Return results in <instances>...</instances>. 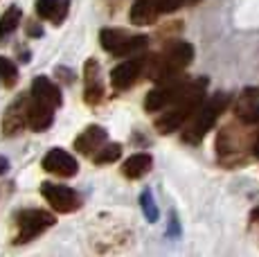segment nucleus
Wrapping results in <instances>:
<instances>
[{
    "label": "nucleus",
    "instance_id": "nucleus-1",
    "mask_svg": "<svg viewBox=\"0 0 259 257\" xmlns=\"http://www.w3.org/2000/svg\"><path fill=\"white\" fill-rule=\"evenodd\" d=\"M194 61V48L187 41L171 38L165 43L160 54L144 61V72L151 81L156 83H169L176 81V77Z\"/></svg>",
    "mask_w": 259,
    "mask_h": 257
},
{
    "label": "nucleus",
    "instance_id": "nucleus-2",
    "mask_svg": "<svg viewBox=\"0 0 259 257\" xmlns=\"http://www.w3.org/2000/svg\"><path fill=\"white\" fill-rule=\"evenodd\" d=\"M205 79H196V81H185L181 95L176 97L165 111H160L162 115L156 120V128L162 136L178 131L181 126H185V122L192 117V113L201 106L203 97H205Z\"/></svg>",
    "mask_w": 259,
    "mask_h": 257
},
{
    "label": "nucleus",
    "instance_id": "nucleus-3",
    "mask_svg": "<svg viewBox=\"0 0 259 257\" xmlns=\"http://www.w3.org/2000/svg\"><path fill=\"white\" fill-rule=\"evenodd\" d=\"M228 108V95L226 93H217L210 100H203L201 106L192 113V117L185 122V131H183V140L189 145H198L203 138L210 133V128L217 124L221 113Z\"/></svg>",
    "mask_w": 259,
    "mask_h": 257
},
{
    "label": "nucleus",
    "instance_id": "nucleus-4",
    "mask_svg": "<svg viewBox=\"0 0 259 257\" xmlns=\"http://www.w3.org/2000/svg\"><path fill=\"white\" fill-rule=\"evenodd\" d=\"M57 224L54 215H50L46 210H23L16 215V237H14V244H29L36 237H41L46 230H50L52 226Z\"/></svg>",
    "mask_w": 259,
    "mask_h": 257
},
{
    "label": "nucleus",
    "instance_id": "nucleus-5",
    "mask_svg": "<svg viewBox=\"0 0 259 257\" xmlns=\"http://www.w3.org/2000/svg\"><path fill=\"white\" fill-rule=\"evenodd\" d=\"M99 41H102V48L106 52L115 54V57H128V54H136L147 48L149 36L144 34H138V36H131L124 29H102L99 32Z\"/></svg>",
    "mask_w": 259,
    "mask_h": 257
},
{
    "label": "nucleus",
    "instance_id": "nucleus-6",
    "mask_svg": "<svg viewBox=\"0 0 259 257\" xmlns=\"http://www.w3.org/2000/svg\"><path fill=\"white\" fill-rule=\"evenodd\" d=\"M246 124L243 122H235V124H226L221 131L217 133V142H214V149H217L219 158H228V156H239L243 154V149L250 147V133H246Z\"/></svg>",
    "mask_w": 259,
    "mask_h": 257
},
{
    "label": "nucleus",
    "instance_id": "nucleus-7",
    "mask_svg": "<svg viewBox=\"0 0 259 257\" xmlns=\"http://www.w3.org/2000/svg\"><path fill=\"white\" fill-rule=\"evenodd\" d=\"M41 194L52 205V210L61 212V215H70V212H77L81 207V196L72 187L59 185V183H43Z\"/></svg>",
    "mask_w": 259,
    "mask_h": 257
},
{
    "label": "nucleus",
    "instance_id": "nucleus-8",
    "mask_svg": "<svg viewBox=\"0 0 259 257\" xmlns=\"http://www.w3.org/2000/svg\"><path fill=\"white\" fill-rule=\"evenodd\" d=\"M235 115L246 126L259 124V88L257 86H248L239 93L235 102Z\"/></svg>",
    "mask_w": 259,
    "mask_h": 257
},
{
    "label": "nucleus",
    "instance_id": "nucleus-9",
    "mask_svg": "<svg viewBox=\"0 0 259 257\" xmlns=\"http://www.w3.org/2000/svg\"><path fill=\"white\" fill-rule=\"evenodd\" d=\"M144 61H147V59L133 57V59H128V61H122L119 66L113 68L111 70L113 88H115V91H128L144 72Z\"/></svg>",
    "mask_w": 259,
    "mask_h": 257
},
{
    "label": "nucleus",
    "instance_id": "nucleus-10",
    "mask_svg": "<svg viewBox=\"0 0 259 257\" xmlns=\"http://www.w3.org/2000/svg\"><path fill=\"white\" fill-rule=\"evenodd\" d=\"M43 169L54 176H61V179H72V176L77 174L79 165H77V158L70 156L66 149L54 147V149H50L46 158H43Z\"/></svg>",
    "mask_w": 259,
    "mask_h": 257
},
{
    "label": "nucleus",
    "instance_id": "nucleus-11",
    "mask_svg": "<svg viewBox=\"0 0 259 257\" xmlns=\"http://www.w3.org/2000/svg\"><path fill=\"white\" fill-rule=\"evenodd\" d=\"M27 111H29V97L18 95V100L9 104L3 117V133L5 136H18L27 126Z\"/></svg>",
    "mask_w": 259,
    "mask_h": 257
},
{
    "label": "nucleus",
    "instance_id": "nucleus-12",
    "mask_svg": "<svg viewBox=\"0 0 259 257\" xmlns=\"http://www.w3.org/2000/svg\"><path fill=\"white\" fill-rule=\"evenodd\" d=\"M83 100L91 106H97L104 100V83H102V70H99L97 59H88L83 68Z\"/></svg>",
    "mask_w": 259,
    "mask_h": 257
},
{
    "label": "nucleus",
    "instance_id": "nucleus-13",
    "mask_svg": "<svg viewBox=\"0 0 259 257\" xmlns=\"http://www.w3.org/2000/svg\"><path fill=\"white\" fill-rule=\"evenodd\" d=\"M185 81H169V83H160V88L151 91L147 97H144V108L149 113H160L181 95Z\"/></svg>",
    "mask_w": 259,
    "mask_h": 257
},
{
    "label": "nucleus",
    "instance_id": "nucleus-14",
    "mask_svg": "<svg viewBox=\"0 0 259 257\" xmlns=\"http://www.w3.org/2000/svg\"><path fill=\"white\" fill-rule=\"evenodd\" d=\"M106 142V128L99 124H91L86 126L74 140V151L83 156H93L95 151H99V147Z\"/></svg>",
    "mask_w": 259,
    "mask_h": 257
},
{
    "label": "nucleus",
    "instance_id": "nucleus-15",
    "mask_svg": "<svg viewBox=\"0 0 259 257\" xmlns=\"http://www.w3.org/2000/svg\"><path fill=\"white\" fill-rule=\"evenodd\" d=\"M32 100L46 104L50 108H59L63 104L61 100V91H59V86L54 81H50L48 77H36L32 81Z\"/></svg>",
    "mask_w": 259,
    "mask_h": 257
},
{
    "label": "nucleus",
    "instance_id": "nucleus-16",
    "mask_svg": "<svg viewBox=\"0 0 259 257\" xmlns=\"http://www.w3.org/2000/svg\"><path fill=\"white\" fill-rule=\"evenodd\" d=\"M70 12V0H36V14L52 25H61Z\"/></svg>",
    "mask_w": 259,
    "mask_h": 257
},
{
    "label": "nucleus",
    "instance_id": "nucleus-17",
    "mask_svg": "<svg viewBox=\"0 0 259 257\" xmlns=\"http://www.w3.org/2000/svg\"><path fill=\"white\" fill-rule=\"evenodd\" d=\"M54 120V108L46 106V104L32 100L29 95V111H27V126L32 131H46Z\"/></svg>",
    "mask_w": 259,
    "mask_h": 257
},
{
    "label": "nucleus",
    "instance_id": "nucleus-18",
    "mask_svg": "<svg viewBox=\"0 0 259 257\" xmlns=\"http://www.w3.org/2000/svg\"><path fill=\"white\" fill-rule=\"evenodd\" d=\"M160 16L158 9V0H136V5L131 7V23L133 25H153Z\"/></svg>",
    "mask_w": 259,
    "mask_h": 257
},
{
    "label": "nucleus",
    "instance_id": "nucleus-19",
    "mask_svg": "<svg viewBox=\"0 0 259 257\" xmlns=\"http://www.w3.org/2000/svg\"><path fill=\"white\" fill-rule=\"evenodd\" d=\"M153 167V158L149 154H133L124 160L122 165V174L126 176L128 181H138L142 176H147Z\"/></svg>",
    "mask_w": 259,
    "mask_h": 257
},
{
    "label": "nucleus",
    "instance_id": "nucleus-20",
    "mask_svg": "<svg viewBox=\"0 0 259 257\" xmlns=\"http://www.w3.org/2000/svg\"><path fill=\"white\" fill-rule=\"evenodd\" d=\"M21 18H23L21 7H18V5H12V7H9L7 12L0 16V36H7V34H12L14 29L18 27Z\"/></svg>",
    "mask_w": 259,
    "mask_h": 257
},
{
    "label": "nucleus",
    "instance_id": "nucleus-21",
    "mask_svg": "<svg viewBox=\"0 0 259 257\" xmlns=\"http://www.w3.org/2000/svg\"><path fill=\"white\" fill-rule=\"evenodd\" d=\"M119 156H122V145H119V142H111V145L99 147V151L93 156V162L95 165H111Z\"/></svg>",
    "mask_w": 259,
    "mask_h": 257
},
{
    "label": "nucleus",
    "instance_id": "nucleus-22",
    "mask_svg": "<svg viewBox=\"0 0 259 257\" xmlns=\"http://www.w3.org/2000/svg\"><path fill=\"white\" fill-rule=\"evenodd\" d=\"M0 79H3V83L5 86H16V81H18V68H16V63L12 61V59H7V57H0Z\"/></svg>",
    "mask_w": 259,
    "mask_h": 257
},
{
    "label": "nucleus",
    "instance_id": "nucleus-23",
    "mask_svg": "<svg viewBox=\"0 0 259 257\" xmlns=\"http://www.w3.org/2000/svg\"><path fill=\"white\" fill-rule=\"evenodd\" d=\"M140 207H142V212H144L149 224H156L158 221V205H156V201H153L151 190H144L140 194Z\"/></svg>",
    "mask_w": 259,
    "mask_h": 257
},
{
    "label": "nucleus",
    "instance_id": "nucleus-24",
    "mask_svg": "<svg viewBox=\"0 0 259 257\" xmlns=\"http://www.w3.org/2000/svg\"><path fill=\"white\" fill-rule=\"evenodd\" d=\"M187 0H158V9H160V14H171L181 9Z\"/></svg>",
    "mask_w": 259,
    "mask_h": 257
},
{
    "label": "nucleus",
    "instance_id": "nucleus-25",
    "mask_svg": "<svg viewBox=\"0 0 259 257\" xmlns=\"http://www.w3.org/2000/svg\"><path fill=\"white\" fill-rule=\"evenodd\" d=\"M167 235L169 237H178V235H181V224H178L176 212H171V215H169V230H167Z\"/></svg>",
    "mask_w": 259,
    "mask_h": 257
},
{
    "label": "nucleus",
    "instance_id": "nucleus-26",
    "mask_svg": "<svg viewBox=\"0 0 259 257\" xmlns=\"http://www.w3.org/2000/svg\"><path fill=\"white\" fill-rule=\"evenodd\" d=\"M27 34L29 36H41V27H36V23H27Z\"/></svg>",
    "mask_w": 259,
    "mask_h": 257
},
{
    "label": "nucleus",
    "instance_id": "nucleus-27",
    "mask_svg": "<svg viewBox=\"0 0 259 257\" xmlns=\"http://www.w3.org/2000/svg\"><path fill=\"white\" fill-rule=\"evenodd\" d=\"M7 169H9V160L5 156H0V176H3Z\"/></svg>",
    "mask_w": 259,
    "mask_h": 257
},
{
    "label": "nucleus",
    "instance_id": "nucleus-28",
    "mask_svg": "<svg viewBox=\"0 0 259 257\" xmlns=\"http://www.w3.org/2000/svg\"><path fill=\"white\" fill-rule=\"evenodd\" d=\"M252 151H255V156L259 158V133L255 136V140H252Z\"/></svg>",
    "mask_w": 259,
    "mask_h": 257
},
{
    "label": "nucleus",
    "instance_id": "nucleus-29",
    "mask_svg": "<svg viewBox=\"0 0 259 257\" xmlns=\"http://www.w3.org/2000/svg\"><path fill=\"white\" fill-rule=\"evenodd\" d=\"M257 217H259V210H257V212H255V215H252V219H257Z\"/></svg>",
    "mask_w": 259,
    "mask_h": 257
}]
</instances>
